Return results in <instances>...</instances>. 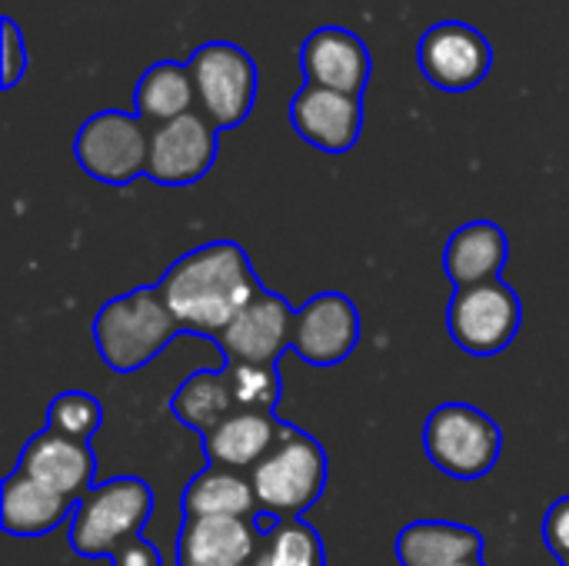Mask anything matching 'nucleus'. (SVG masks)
I'll use <instances>...</instances> for the list:
<instances>
[{"label": "nucleus", "mask_w": 569, "mask_h": 566, "mask_svg": "<svg viewBox=\"0 0 569 566\" xmlns=\"http://www.w3.org/2000/svg\"><path fill=\"white\" fill-rule=\"evenodd\" d=\"M253 566H323V544L303 520H277L267 530Z\"/></svg>", "instance_id": "nucleus-24"}, {"label": "nucleus", "mask_w": 569, "mask_h": 566, "mask_svg": "<svg viewBox=\"0 0 569 566\" xmlns=\"http://www.w3.org/2000/svg\"><path fill=\"white\" fill-rule=\"evenodd\" d=\"M173 414L180 424L210 434L213 427H220L230 414H237L233 404V390H230V377L227 370H200L190 380H183L170 400Z\"/></svg>", "instance_id": "nucleus-23"}, {"label": "nucleus", "mask_w": 569, "mask_h": 566, "mask_svg": "<svg viewBox=\"0 0 569 566\" xmlns=\"http://www.w3.org/2000/svg\"><path fill=\"white\" fill-rule=\"evenodd\" d=\"M560 566H569V560H567V564H560Z\"/></svg>", "instance_id": "nucleus-31"}, {"label": "nucleus", "mask_w": 569, "mask_h": 566, "mask_svg": "<svg viewBox=\"0 0 569 566\" xmlns=\"http://www.w3.org/2000/svg\"><path fill=\"white\" fill-rule=\"evenodd\" d=\"M290 123L310 147L323 153H347L360 140L363 103L360 97L303 83L290 100Z\"/></svg>", "instance_id": "nucleus-13"}, {"label": "nucleus", "mask_w": 569, "mask_h": 566, "mask_svg": "<svg viewBox=\"0 0 569 566\" xmlns=\"http://www.w3.org/2000/svg\"><path fill=\"white\" fill-rule=\"evenodd\" d=\"M183 327L170 314L160 287H137L100 307L93 320V340L103 364L117 374L147 367Z\"/></svg>", "instance_id": "nucleus-2"}, {"label": "nucleus", "mask_w": 569, "mask_h": 566, "mask_svg": "<svg viewBox=\"0 0 569 566\" xmlns=\"http://www.w3.org/2000/svg\"><path fill=\"white\" fill-rule=\"evenodd\" d=\"M453 566H483L480 560H467V564H453Z\"/></svg>", "instance_id": "nucleus-30"}, {"label": "nucleus", "mask_w": 569, "mask_h": 566, "mask_svg": "<svg viewBox=\"0 0 569 566\" xmlns=\"http://www.w3.org/2000/svg\"><path fill=\"white\" fill-rule=\"evenodd\" d=\"M110 566H163L160 560V550L150 547L147 540H127L113 557H110Z\"/></svg>", "instance_id": "nucleus-29"}, {"label": "nucleus", "mask_w": 569, "mask_h": 566, "mask_svg": "<svg viewBox=\"0 0 569 566\" xmlns=\"http://www.w3.org/2000/svg\"><path fill=\"white\" fill-rule=\"evenodd\" d=\"M417 63L433 87L447 93H463L487 80L493 67V47L477 27L463 20H443L420 37Z\"/></svg>", "instance_id": "nucleus-9"}, {"label": "nucleus", "mask_w": 569, "mask_h": 566, "mask_svg": "<svg viewBox=\"0 0 569 566\" xmlns=\"http://www.w3.org/2000/svg\"><path fill=\"white\" fill-rule=\"evenodd\" d=\"M0 33H3V73H0V87L3 90H13L17 80L27 73V43H23V33L17 27L13 17H3L0 20Z\"/></svg>", "instance_id": "nucleus-27"}, {"label": "nucleus", "mask_w": 569, "mask_h": 566, "mask_svg": "<svg viewBox=\"0 0 569 566\" xmlns=\"http://www.w3.org/2000/svg\"><path fill=\"white\" fill-rule=\"evenodd\" d=\"M17 470L30 480L43 484L47 490L80 504L90 494L97 464L83 440H70L53 430H43L23 447Z\"/></svg>", "instance_id": "nucleus-16"}, {"label": "nucleus", "mask_w": 569, "mask_h": 566, "mask_svg": "<svg viewBox=\"0 0 569 566\" xmlns=\"http://www.w3.org/2000/svg\"><path fill=\"white\" fill-rule=\"evenodd\" d=\"M543 540H547L550 554H553L560 564H567L569 560V497L557 500V504L550 507V514H547V520H543Z\"/></svg>", "instance_id": "nucleus-28"}, {"label": "nucleus", "mask_w": 569, "mask_h": 566, "mask_svg": "<svg viewBox=\"0 0 569 566\" xmlns=\"http://www.w3.org/2000/svg\"><path fill=\"white\" fill-rule=\"evenodd\" d=\"M293 310L283 297L260 290L217 337L227 364H263L277 367L280 354L293 347Z\"/></svg>", "instance_id": "nucleus-11"}, {"label": "nucleus", "mask_w": 569, "mask_h": 566, "mask_svg": "<svg viewBox=\"0 0 569 566\" xmlns=\"http://www.w3.org/2000/svg\"><path fill=\"white\" fill-rule=\"evenodd\" d=\"M360 344V314L343 294H320L293 317V350L313 367L347 360Z\"/></svg>", "instance_id": "nucleus-12"}, {"label": "nucleus", "mask_w": 569, "mask_h": 566, "mask_svg": "<svg viewBox=\"0 0 569 566\" xmlns=\"http://www.w3.org/2000/svg\"><path fill=\"white\" fill-rule=\"evenodd\" d=\"M73 157L93 180L123 187L147 173L150 123L127 110H100L77 130Z\"/></svg>", "instance_id": "nucleus-7"}, {"label": "nucleus", "mask_w": 569, "mask_h": 566, "mask_svg": "<svg viewBox=\"0 0 569 566\" xmlns=\"http://www.w3.org/2000/svg\"><path fill=\"white\" fill-rule=\"evenodd\" d=\"M307 83L360 97L370 80V50L347 27H320L300 47Z\"/></svg>", "instance_id": "nucleus-15"}, {"label": "nucleus", "mask_w": 569, "mask_h": 566, "mask_svg": "<svg viewBox=\"0 0 569 566\" xmlns=\"http://www.w3.org/2000/svg\"><path fill=\"white\" fill-rule=\"evenodd\" d=\"M100 404L90 397V394H80V390H67L60 397L50 400L47 407V430L60 434V437H70V440H90L97 430H100Z\"/></svg>", "instance_id": "nucleus-25"}, {"label": "nucleus", "mask_w": 569, "mask_h": 566, "mask_svg": "<svg viewBox=\"0 0 569 566\" xmlns=\"http://www.w3.org/2000/svg\"><path fill=\"white\" fill-rule=\"evenodd\" d=\"M283 424L273 420V414H260V410H237L230 414L220 427H213L210 434H203V447L210 457V467H223V470H250L257 467L283 437Z\"/></svg>", "instance_id": "nucleus-17"}, {"label": "nucleus", "mask_w": 569, "mask_h": 566, "mask_svg": "<svg viewBox=\"0 0 569 566\" xmlns=\"http://www.w3.org/2000/svg\"><path fill=\"white\" fill-rule=\"evenodd\" d=\"M183 330L220 337L263 290L240 244L220 240L180 257L157 284Z\"/></svg>", "instance_id": "nucleus-1"}, {"label": "nucleus", "mask_w": 569, "mask_h": 566, "mask_svg": "<svg viewBox=\"0 0 569 566\" xmlns=\"http://www.w3.org/2000/svg\"><path fill=\"white\" fill-rule=\"evenodd\" d=\"M133 100H137V117L147 120L150 127L190 113L193 103H197V90H193L190 67L187 63H177V60H157L137 80Z\"/></svg>", "instance_id": "nucleus-22"}, {"label": "nucleus", "mask_w": 569, "mask_h": 566, "mask_svg": "<svg viewBox=\"0 0 569 566\" xmlns=\"http://www.w3.org/2000/svg\"><path fill=\"white\" fill-rule=\"evenodd\" d=\"M153 494L140 477H117L93 487L73 510L70 547L80 557H113L127 540H137L150 520Z\"/></svg>", "instance_id": "nucleus-4"}, {"label": "nucleus", "mask_w": 569, "mask_h": 566, "mask_svg": "<svg viewBox=\"0 0 569 566\" xmlns=\"http://www.w3.org/2000/svg\"><path fill=\"white\" fill-rule=\"evenodd\" d=\"M70 510H73V500L47 490L43 484L23 477L20 470H13L3 480L0 524L10 537H23V540L43 537V534L57 530L70 517Z\"/></svg>", "instance_id": "nucleus-19"}, {"label": "nucleus", "mask_w": 569, "mask_h": 566, "mask_svg": "<svg viewBox=\"0 0 569 566\" xmlns=\"http://www.w3.org/2000/svg\"><path fill=\"white\" fill-rule=\"evenodd\" d=\"M253 490L260 510L277 520H300L327 487V454L323 447L297 427H287L277 447L253 467Z\"/></svg>", "instance_id": "nucleus-3"}, {"label": "nucleus", "mask_w": 569, "mask_h": 566, "mask_svg": "<svg viewBox=\"0 0 569 566\" xmlns=\"http://www.w3.org/2000/svg\"><path fill=\"white\" fill-rule=\"evenodd\" d=\"M507 257H510L507 234L490 220H473L450 237L447 254H443V270L457 284V290L477 287V284L500 280Z\"/></svg>", "instance_id": "nucleus-18"}, {"label": "nucleus", "mask_w": 569, "mask_h": 566, "mask_svg": "<svg viewBox=\"0 0 569 566\" xmlns=\"http://www.w3.org/2000/svg\"><path fill=\"white\" fill-rule=\"evenodd\" d=\"M230 390L237 410H260L270 414L280 400V377L277 367L263 364H227Z\"/></svg>", "instance_id": "nucleus-26"}, {"label": "nucleus", "mask_w": 569, "mask_h": 566, "mask_svg": "<svg viewBox=\"0 0 569 566\" xmlns=\"http://www.w3.org/2000/svg\"><path fill=\"white\" fill-rule=\"evenodd\" d=\"M257 490L253 480H247L237 470L207 467L197 474L183 494V517H257Z\"/></svg>", "instance_id": "nucleus-21"}, {"label": "nucleus", "mask_w": 569, "mask_h": 566, "mask_svg": "<svg viewBox=\"0 0 569 566\" xmlns=\"http://www.w3.org/2000/svg\"><path fill=\"white\" fill-rule=\"evenodd\" d=\"M423 447L437 470L457 480H480L493 470L503 437L500 427L470 404H443L427 417Z\"/></svg>", "instance_id": "nucleus-6"}, {"label": "nucleus", "mask_w": 569, "mask_h": 566, "mask_svg": "<svg viewBox=\"0 0 569 566\" xmlns=\"http://www.w3.org/2000/svg\"><path fill=\"white\" fill-rule=\"evenodd\" d=\"M260 530L247 517H183L177 537L180 566H253Z\"/></svg>", "instance_id": "nucleus-14"}, {"label": "nucleus", "mask_w": 569, "mask_h": 566, "mask_svg": "<svg viewBox=\"0 0 569 566\" xmlns=\"http://www.w3.org/2000/svg\"><path fill=\"white\" fill-rule=\"evenodd\" d=\"M397 557L403 566H453L483 557V537L463 524L417 520L400 530Z\"/></svg>", "instance_id": "nucleus-20"}, {"label": "nucleus", "mask_w": 569, "mask_h": 566, "mask_svg": "<svg viewBox=\"0 0 569 566\" xmlns=\"http://www.w3.org/2000/svg\"><path fill=\"white\" fill-rule=\"evenodd\" d=\"M520 297L503 280L460 287L447 307V330L470 357H493L507 350L520 330Z\"/></svg>", "instance_id": "nucleus-8"}, {"label": "nucleus", "mask_w": 569, "mask_h": 566, "mask_svg": "<svg viewBox=\"0 0 569 566\" xmlns=\"http://www.w3.org/2000/svg\"><path fill=\"white\" fill-rule=\"evenodd\" d=\"M220 130L200 113L190 110L177 120L150 127V160L147 177L160 187H190L217 160Z\"/></svg>", "instance_id": "nucleus-10"}, {"label": "nucleus", "mask_w": 569, "mask_h": 566, "mask_svg": "<svg viewBox=\"0 0 569 566\" xmlns=\"http://www.w3.org/2000/svg\"><path fill=\"white\" fill-rule=\"evenodd\" d=\"M190 77L197 90V110L217 127H240L257 100V63L253 57L230 40L200 43L190 60Z\"/></svg>", "instance_id": "nucleus-5"}]
</instances>
